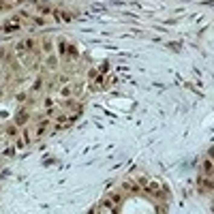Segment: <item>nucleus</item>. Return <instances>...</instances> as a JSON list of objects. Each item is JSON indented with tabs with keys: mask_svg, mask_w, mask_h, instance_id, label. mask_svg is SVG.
<instances>
[{
	"mask_svg": "<svg viewBox=\"0 0 214 214\" xmlns=\"http://www.w3.org/2000/svg\"><path fill=\"white\" fill-rule=\"evenodd\" d=\"M47 124H50V118H41V120L37 122V129H34V139H39V137L45 133Z\"/></svg>",
	"mask_w": 214,
	"mask_h": 214,
	"instance_id": "7ed1b4c3",
	"label": "nucleus"
},
{
	"mask_svg": "<svg viewBox=\"0 0 214 214\" xmlns=\"http://www.w3.org/2000/svg\"><path fill=\"white\" fill-rule=\"evenodd\" d=\"M15 52L17 54H26V41H17L15 43Z\"/></svg>",
	"mask_w": 214,
	"mask_h": 214,
	"instance_id": "39448f33",
	"label": "nucleus"
},
{
	"mask_svg": "<svg viewBox=\"0 0 214 214\" xmlns=\"http://www.w3.org/2000/svg\"><path fill=\"white\" fill-rule=\"evenodd\" d=\"M201 174L203 176H212V148L208 150V154H206V158L201 163Z\"/></svg>",
	"mask_w": 214,
	"mask_h": 214,
	"instance_id": "f03ea898",
	"label": "nucleus"
},
{
	"mask_svg": "<svg viewBox=\"0 0 214 214\" xmlns=\"http://www.w3.org/2000/svg\"><path fill=\"white\" fill-rule=\"evenodd\" d=\"M2 9H5V5H2V2H0V11H2Z\"/></svg>",
	"mask_w": 214,
	"mask_h": 214,
	"instance_id": "dca6fc26",
	"label": "nucleus"
},
{
	"mask_svg": "<svg viewBox=\"0 0 214 214\" xmlns=\"http://www.w3.org/2000/svg\"><path fill=\"white\" fill-rule=\"evenodd\" d=\"M148 191H150V193H158V184H156V182H150V184H148Z\"/></svg>",
	"mask_w": 214,
	"mask_h": 214,
	"instance_id": "9d476101",
	"label": "nucleus"
},
{
	"mask_svg": "<svg viewBox=\"0 0 214 214\" xmlns=\"http://www.w3.org/2000/svg\"><path fill=\"white\" fill-rule=\"evenodd\" d=\"M69 94H71V88H62V97H64V99L69 97Z\"/></svg>",
	"mask_w": 214,
	"mask_h": 214,
	"instance_id": "2eb2a0df",
	"label": "nucleus"
},
{
	"mask_svg": "<svg viewBox=\"0 0 214 214\" xmlns=\"http://www.w3.org/2000/svg\"><path fill=\"white\" fill-rule=\"evenodd\" d=\"M41 88H43V77H37L34 84H32V92H39Z\"/></svg>",
	"mask_w": 214,
	"mask_h": 214,
	"instance_id": "423d86ee",
	"label": "nucleus"
},
{
	"mask_svg": "<svg viewBox=\"0 0 214 214\" xmlns=\"http://www.w3.org/2000/svg\"><path fill=\"white\" fill-rule=\"evenodd\" d=\"M47 66L54 69V66H56V58H50V60H47Z\"/></svg>",
	"mask_w": 214,
	"mask_h": 214,
	"instance_id": "4468645a",
	"label": "nucleus"
},
{
	"mask_svg": "<svg viewBox=\"0 0 214 214\" xmlns=\"http://www.w3.org/2000/svg\"><path fill=\"white\" fill-rule=\"evenodd\" d=\"M43 50L45 52H52V39H45L43 41Z\"/></svg>",
	"mask_w": 214,
	"mask_h": 214,
	"instance_id": "6e6552de",
	"label": "nucleus"
},
{
	"mask_svg": "<svg viewBox=\"0 0 214 214\" xmlns=\"http://www.w3.org/2000/svg\"><path fill=\"white\" fill-rule=\"evenodd\" d=\"M66 54H69L71 58H77V52H75V47H73V45H69V47H66Z\"/></svg>",
	"mask_w": 214,
	"mask_h": 214,
	"instance_id": "1a4fd4ad",
	"label": "nucleus"
},
{
	"mask_svg": "<svg viewBox=\"0 0 214 214\" xmlns=\"http://www.w3.org/2000/svg\"><path fill=\"white\" fill-rule=\"evenodd\" d=\"M17 101H19V103L26 101V92H19V94H17Z\"/></svg>",
	"mask_w": 214,
	"mask_h": 214,
	"instance_id": "ddd939ff",
	"label": "nucleus"
},
{
	"mask_svg": "<svg viewBox=\"0 0 214 214\" xmlns=\"http://www.w3.org/2000/svg\"><path fill=\"white\" fill-rule=\"evenodd\" d=\"M37 47V43H34V39H26V52H32Z\"/></svg>",
	"mask_w": 214,
	"mask_h": 214,
	"instance_id": "0eeeda50",
	"label": "nucleus"
},
{
	"mask_svg": "<svg viewBox=\"0 0 214 214\" xmlns=\"http://www.w3.org/2000/svg\"><path fill=\"white\" fill-rule=\"evenodd\" d=\"M43 105H45L47 109H52V107H54V101H52V99H45V103H43Z\"/></svg>",
	"mask_w": 214,
	"mask_h": 214,
	"instance_id": "9b49d317",
	"label": "nucleus"
},
{
	"mask_svg": "<svg viewBox=\"0 0 214 214\" xmlns=\"http://www.w3.org/2000/svg\"><path fill=\"white\" fill-rule=\"evenodd\" d=\"M118 203H120V197H118V195H111V197L101 199L99 210H103V212H116V210H118Z\"/></svg>",
	"mask_w": 214,
	"mask_h": 214,
	"instance_id": "f257e3e1",
	"label": "nucleus"
},
{
	"mask_svg": "<svg viewBox=\"0 0 214 214\" xmlns=\"http://www.w3.org/2000/svg\"><path fill=\"white\" fill-rule=\"evenodd\" d=\"M28 116H30V113H28V109H21V111L15 116V124H19V126H21V124H26Z\"/></svg>",
	"mask_w": 214,
	"mask_h": 214,
	"instance_id": "20e7f679",
	"label": "nucleus"
},
{
	"mask_svg": "<svg viewBox=\"0 0 214 214\" xmlns=\"http://www.w3.org/2000/svg\"><path fill=\"white\" fill-rule=\"evenodd\" d=\"M107 69H109V64H107V62H103V64L99 66V71H101V73H107Z\"/></svg>",
	"mask_w": 214,
	"mask_h": 214,
	"instance_id": "f8f14e48",
	"label": "nucleus"
}]
</instances>
